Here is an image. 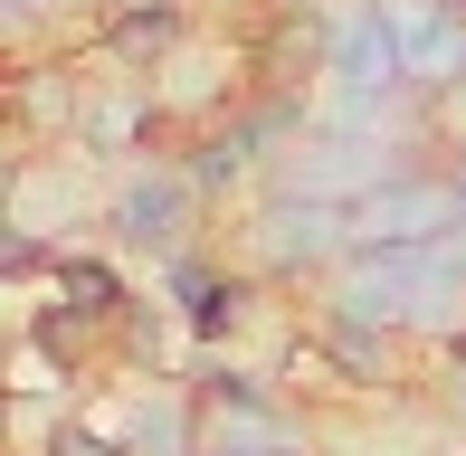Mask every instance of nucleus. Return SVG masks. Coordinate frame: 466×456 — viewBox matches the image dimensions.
<instances>
[{"label": "nucleus", "mask_w": 466, "mask_h": 456, "mask_svg": "<svg viewBox=\"0 0 466 456\" xmlns=\"http://www.w3.org/2000/svg\"><path fill=\"white\" fill-rule=\"evenodd\" d=\"M352 257V210L343 200H314V191H267L258 219H248V266L277 285H305V276H333Z\"/></svg>", "instance_id": "obj_1"}, {"label": "nucleus", "mask_w": 466, "mask_h": 456, "mask_svg": "<svg viewBox=\"0 0 466 456\" xmlns=\"http://www.w3.org/2000/svg\"><path fill=\"white\" fill-rule=\"evenodd\" d=\"M190 219H200V181L181 162H134L115 181V200H105V238L124 257H153V266L190 247Z\"/></svg>", "instance_id": "obj_2"}, {"label": "nucleus", "mask_w": 466, "mask_h": 456, "mask_svg": "<svg viewBox=\"0 0 466 456\" xmlns=\"http://www.w3.org/2000/svg\"><path fill=\"white\" fill-rule=\"evenodd\" d=\"M324 86H352V95H400V86H410L400 0H352V10L324 29Z\"/></svg>", "instance_id": "obj_3"}, {"label": "nucleus", "mask_w": 466, "mask_h": 456, "mask_svg": "<svg viewBox=\"0 0 466 456\" xmlns=\"http://www.w3.org/2000/svg\"><path fill=\"white\" fill-rule=\"evenodd\" d=\"M258 266H219L209 247H181V257H162V295L181 304V333L200 352H219L228 333H238L248 314H258Z\"/></svg>", "instance_id": "obj_4"}, {"label": "nucleus", "mask_w": 466, "mask_h": 456, "mask_svg": "<svg viewBox=\"0 0 466 456\" xmlns=\"http://www.w3.org/2000/svg\"><path fill=\"white\" fill-rule=\"evenodd\" d=\"M181 172L200 181V200H228V191H248V181L277 172V134L258 124V105H238V114H219V124H200V134H190Z\"/></svg>", "instance_id": "obj_5"}, {"label": "nucleus", "mask_w": 466, "mask_h": 456, "mask_svg": "<svg viewBox=\"0 0 466 456\" xmlns=\"http://www.w3.org/2000/svg\"><path fill=\"white\" fill-rule=\"evenodd\" d=\"M105 428L124 438V456H200L209 447V409L190 400V381L181 390H134Z\"/></svg>", "instance_id": "obj_6"}, {"label": "nucleus", "mask_w": 466, "mask_h": 456, "mask_svg": "<svg viewBox=\"0 0 466 456\" xmlns=\"http://www.w3.org/2000/svg\"><path fill=\"white\" fill-rule=\"evenodd\" d=\"M400 29H410V86L429 95H466V10L457 0H400Z\"/></svg>", "instance_id": "obj_7"}, {"label": "nucleus", "mask_w": 466, "mask_h": 456, "mask_svg": "<svg viewBox=\"0 0 466 456\" xmlns=\"http://www.w3.org/2000/svg\"><path fill=\"white\" fill-rule=\"evenodd\" d=\"M190 400H200L219 428H267V438L286 428V390L267 381V371L228 362V352H200V371H190Z\"/></svg>", "instance_id": "obj_8"}, {"label": "nucleus", "mask_w": 466, "mask_h": 456, "mask_svg": "<svg viewBox=\"0 0 466 456\" xmlns=\"http://www.w3.org/2000/svg\"><path fill=\"white\" fill-rule=\"evenodd\" d=\"M314 352H324L352 390H380V381H390V362H400V323L352 314V304H314Z\"/></svg>", "instance_id": "obj_9"}, {"label": "nucleus", "mask_w": 466, "mask_h": 456, "mask_svg": "<svg viewBox=\"0 0 466 456\" xmlns=\"http://www.w3.org/2000/svg\"><path fill=\"white\" fill-rule=\"evenodd\" d=\"M190 29V0H115L105 10V57H115L124 76H162V57L181 48Z\"/></svg>", "instance_id": "obj_10"}, {"label": "nucleus", "mask_w": 466, "mask_h": 456, "mask_svg": "<svg viewBox=\"0 0 466 456\" xmlns=\"http://www.w3.org/2000/svg\"><path fill=\"white\" fill-rule=\"evenodd\" d=\"M48 285H57V304H76V314L105 323V333H115V323H124V304H134V285H124V266L105 257V247H67Z\"/></svg>", "instance_id": "obj_11"}, {"label": "nucleus", "mask_w": 466, "mask_h": 456, "mask_svg": "<svg viewBox=\"0 0 466 456\" xmlns=\"http://www.w3.org/2000/svg\"><path fill=\"white\" fill-rule=\"evenodd\" d=\"M57 257H67V247H48L38 228H10V257H0V276H10V285H38V276H57Z\"/></svg>", "instance_id": "obj_12"}, {"label": "nucleus", "mask_w": 466, "mask_h": 456, "mask_svg": "<svg viewBox=\"0 0 466 456\" xmlns=\"http://www.w3.org/2000/svg\"><path fill=\"white\" fill-rule=\"evenodd\" d=\"M438 381H448V419L466 428V333L448 342V362H438Z\"/></svg>", "instance_id": "obj_13"}, {"label": "nucleus", "mask_w": 466, "mask_h": 456, "mask_svg": "<svg viewBox=\"0 0 466 456\" xmlns=\"http://www.w3.org/2000/svg\"><path fill=\"white\" fill-rule=\"evenodd\" d=\"M19 19H48V10H76V0H10Z\"/></svg>", "instance_id": "obj_14"}, {"label": "nucleus", "mask_w": 466, "mask_h": 456, "mask_svg": "<svg viewBox=\"0 0 466 456\" xmlns=\"http://www.w3.org/2000/svg\"><path fill=\"white\" fill-rule=\"evenodd\" d=\"M448 181H457V200H466V134H457V162H448Z\"/></svg>", "instance_id": "obj_15"}, {"label": "nucleus", "mask_w": 466, "mask_h": 456, "mask_svg": "<svg viewBox=\"0 0 466 456\" xmlns=\"http://www.w3.org/2000/svg\"><path fill=\"white\" fill-rule=\"evenodd\" d=\"M457 10H466V0H457Z\"/></svg>", "instance_id": "obj_16"}]
</instances>
